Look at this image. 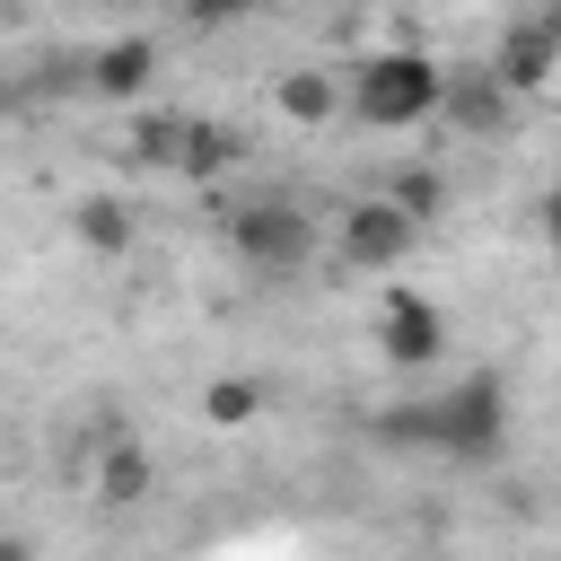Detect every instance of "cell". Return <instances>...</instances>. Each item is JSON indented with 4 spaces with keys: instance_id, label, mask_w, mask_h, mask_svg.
Masks as SVG:
<instances>
[{
    "instance_id": "cell-1",
    "label": "cell",
    "mask_w": 561,
    "mask_h": 561,
    "mask_svg": "<svg viewBox=\"0 0 561 561\" xmlns=\"http://www.w3.org/2000/svg\"><path fill=\"white\" fill-rule=\"evenodd\" d=\"M386 421V438H421V447H438V456H491L500 438H508V386L491 377V368H473V377H456L438 403H394V412H377Z\"/></svg>"
},
{
    "instance_id": "cell-2",
    "label": "cell",
    "mask_w": 561,
    "mask_h": 561,
    "mask_svg": "<svg viewBox=\"0 0 561 561\" xmlns=\"http://www.w3.org/2000/svg\"><path fill=\"white\" fill-rule=\"evenodd\" d=\"M447 96V61L430 53H359L342 79V114L368 131H421Z\"/></svg>"
},
{
    "instance_id": "cell-3",
    "label": "cell",
    "mask_w": 561,
    "mask_h": 561,
    "mask_svg": "<svg viewBox=\"0 0 561 561\" xmlns=\"http://www.w3.org/2000/svg\"><path fill=\"white\" fill-rule=\"evenodd\" d=\"M219 228H228V254H237L245 272H263V280H298V272L316 263V210H307V202H289V193L228 202V210H219Z\"/></svg>"
},
{
    "instance_id": "cell-4",
    "label": "cell",
    "mask_w": 561,
    "mask_h": 561,
    "mask_svg": "<svg viewBox=\"0 0 561 561\" xmlns=\"http://www.w3.org/2000/svg\"><path fill=\"white\" fill-rule=\"evenodd\" d=\"M412 245H421V219H412V210H394L386 193L351 202V210H342V228H333V254H342L351 272H394Z\"/></svg>"
},
{
    "instance_id": "cell-5",
    "label": "cell",
    "mask_w": 561,
    "mask_h": 561,
    "mask_svg": "<svg viewBox=\"0 0 561 561\" xmlns=\"http://www.w3.org/2000/svg\"><path fill=\"white\" fill-rule=\"evenodd\" d=\"M447 351V316L421 298V289H386V316H377V359L386 368H430Z\"/></svg>"
},
{
    "instance_id": "cell-6",
    "label": "cell",
    "mask_w": 561,
    "mask_h": 561,
    "mask_svg": "<svg viewBox=\"0 0 561 561\" xmlns=\"http://www.w3.org/2000/svg\"><path fill=\"white\" fill-rule=\"evenodd\" d=\"M491 70L508 79V96H535V88H552V79H561V9H535V18H517V26L500 35Z\"/></svg>"
},
{
    "instance_id": "cell-7",
    "label": "cell",
    "mask_w": 561,
    "mask_h": 561,
    "mask_svg": "<svg viewBox=\"0 0 561 561\" xmlns=\"http://www.w3.org/2000/svg\"><path fill=\"white\" fill-rule=\"evenodd\" d=\"M79 70H88V96H105V105H140L149 79H158V44H149V35H114V44H96Z\"/></svg>"
},
{
    "instance_id": "cell-8",
    "label": "cell",
    "mask_w": 561,
    "mask_h": 561,
    "mask_svg": "<svg viewBox=\"0 0 561 561\" xmlns=\"http://www.w3.org/2000/svg\"><path fill=\"white\" fill-rule=\"evenodd\" d=\"M508 79L491 70V61H447V96H438V114L456 123V131H500L508 123Z\"/></svg>"
},
{
    "instance_id": "cell-9",
    "label": "cell",
    "mask_w": 561,
    "mask_h": 561,
    "mask_svg": "<svg viewBox=\"0 0 561 561\" xmlns=\"http://www.w3.org/2000/svg\"><path fill=\"white\" fill-rule=\"evenodd\" d=\"M149 491H158L149 447L140 438H105V456H96V508H140Z\"/></svg>"
},
{
    "instance_id": "cell-10",
    "label": "cell",
    "mask_w": 561,
    "mask_h": 561,
    "mask_svg": "<svg viewBox=\"0 0 561 561\" xmlns=\"http://www.w3.org/2000/svg\"><path fill=\"white\" fill-rule=\"evenodd\" d=\"M70 237H79L88 254H131V245H140V210H131L123 193H88V202L70 210Z\"/></svg>"
},
{
    "instance_id": "cell-11",
    "label": "cell",
    "mask_w": 561,
    "mask_h": 561,
    "mask_svg": "<svg viewBox=\"0 0 561 561\" xmlns=\"http://www.w3.org/2000/svg\"><path fill=\"white\" fill-rule=\"evenodd\" d=\"M272 105H280L289 123H333V114H342V79H333V70H280Z\"/></svg>"
},
{
    "instance_id": "cell-12",
    "label": "cell",
    "mask_w": 561,
    "mask_h": 561,
    "mask_svg": "<svg viewBox=\"0 0 561 561\" xmlns=\"http://www.w3.org/2000/svg\"><path fill=\"white\" fill-rule=\"evenodd\" d=\"M237 158H245V131H237V123H184V149H175V167H184V175H202V184H210V175H228Z\"/></svg>"
},
{
    "instance_id": "cell-13",
    "label": "cell",
    "mask_w": 561,
    "mask_h": 561,
    "mask_svg": "<svg viewBox=\"0 0 561 561\" xmlns=\"http://www.w3.org/2000/svg\"><path fill=\"white\" fill-rule=\"evenodd\" d=\"M386 202L412 210V219L430 228V219L447 210V175H438V167H394V175H386Z\"/></svg>"
},
{
    "instance_id": "cell-14",
    "label": "cell",
    "mask_w": 561,
    "mask_h": 561,
    "mask_svg": "<svg viewBox=\"0 0 561 561\" xmlns=\"http://www.w3.org/2000/svg\"><path fill=\"white\" fill-rule=\"evenodd\" d=\"M254 412H263V386H254V377H210V386H202V421H210V430H245Z\"/></svg>"
},
{
    "instance_id": "cell-15",
    "label": "cell",
    "mask_w": 561,
    "mask_h": 561,
    "mask_svg": "<svg viewBox=\"0 0 561 561\" xmlns=\"http://www.w3.org/2000/svg\"><path fill=\"white\" fill-rule=\"evenodd\" d=\"M175 149H184V123L175 114H131V140H123L131 167H175Z\"/></svg>"
},
{
    "instance_id": "cell-16",
    "label": "cell",
    "mask_w": 561,
    "mask_h": 561,
    "mask_svg": "<svg viewBox=\"0 0 561 561\" xmlns=\"http://www.w3.org/2000/svg\"><path fill=\"white\" fill-rule=\"evenodd\" d=\"M263 0H175V18L184 26H237V18H254Z\"/></svg>"
},
{
    "instance_id": "cell-17",
    "label": "cell",
    "mask_w": 561,
    "mask_h": 561,
    "mask_svg": "<svg viewBox=\"0 0 561 561\" xmlns=\"http://www.w3.org/2000/svg\"><path fill=\"white\" fill-rule=\"evenodd\" d=\"M543 237H552V254H561V184L543 193Z\"/></svg>"
},
{
    "instance_id": "cell-18",
    "label": "cell",
    "mask_w": 561,
    "mask_h": 561,
    "mask_svg": "<svg viewBox=\"0 0 561 561\" xmlns=\"http://www.w3.org/2000/svg\"><path fill=\"white\" fill-rule=\"evenodd\" d=\"M18 105H26V88H18L9 70H0V114H18Z\"/></svg>"
},
{
    "instance_id": "cell-19",
    "label": "cell",
    "mask_w": 561,
    "mask_h": 561,
    "mask_svg": "<svg viewBox=\"0 0 561 561\" xmlns=\"http://www.w3.org/2000/svg\"><path fill=\"white\" fill-rule=\"evenodd\" d=\"M0 561H35V543L26 535H0Z\"/></svg>"
}]
</instances>
